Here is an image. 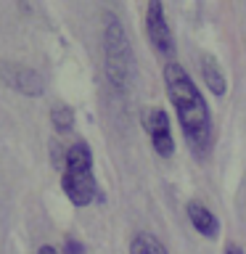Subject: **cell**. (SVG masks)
<instances>
[{
	"label": "cell",
	"instance_id": "cell-5",
	"mask_svg": "<svg viewBox=\"0 0 246 254\" xmlns=\"http://www.w3.org/2000/svg\"><path fill=\"white\" fill-rule=\"evenodd\" d=\"M143 127H146L148 132V140L154 151L159 156H172L175 154V138H172V127H170V117H167L164 109H148L146 117H143Z\"/></svg>",
	"mask_w": 246,
	"mask_h": 254
},
{
	"label": "cell",
	"instance_id": "cell-1",
	"mask_svg": "<svg viewBox=\"0 0 246 254\" xmlns=\"http://www.w3.org/2000/svg\"><path fill=\"white\" fill-rule=\"evenodd\" d=\"M164 87H167V98L175 106L188 148L193 151V156L204 159L214 143V125L201 90L178 61H170L164 66Z\"/></svg>",
	"mask_w": 246,
	"mask_h": 254
},
{
	"label": "cell",
	"instance_id": "cell-13",
	"mask_svg": "<svg viewBox=\"0 0 246 254\" xmlns=\"http://www.w3.org/2000/svg\"><path fill=\"white\" fill-rule=\"evenodd\" d=\"M225 254H244V252H241V246H238V244H228L225 246Z\"/></svg>",
	"mask_w": 246,
	"mask_h": 254
},
{
	"label": "cell",
	"instance_id": "cell-6",
	"mask_svg": "<svg viewBox=\"0 0 246 254\" xmlns=\"http://www.w3.org/2000/svg\"><path fill=\"white\" fill-rule=\"evenodd\" d=\"M146 35H148V43L156 48L162 56H170L175 51V37H172V29L167 24V16H164V5L162 3H148L146 5Z\"/></svg>",
	"mask_w": 246,
	"mask_h": 254
},
{
	"label": "cell",
	"instance_id": "cell-11",
	"mask_svg": "<svg viewBox=\"0 0 246 254\" xmlns=\"http://www.w3.org/2000/svg\"><path fill=\"white\" fill-rule=\"evenodd\" d=\"M63 254H85V244L77 241L74 236H66L63 238Z\"/></svg>",
	"mask_w": 246,
	"mask_h": 254
},
{
	"label": "cell",
	"instance_id": "cell-12",
	"mask_svg": "<svg viewBox=\"0 0 246 254\" xmlns=\"http://www.w3.org/2000/svg\"><path fill=\"white\" fill-rule=\"evenodd\" d=\"M37 254H59V252H56V246H51V244H43V246L37 249Z\"/></svg>",
	"mask_w": 246,
	"mask_h": 254
},
{
	"label": "cell",
	"instance_id": "cell-8",
	"mask_svg": "<svg viewBox=\"0 0 246 254\" xmlns=\"http://www.w3.org/2000/svg\"><path fill=\"white\" fill-rule=\"evenodd\" d=\"M201 77H204V85L209 87L214 95H225L228 93V79H225V74H222L217 59L209 56V53L201 56Z\"/></svg>",
	"mask_w": 246,
	"mask_h": 254
},
{
	"label": "cell",
	"instance_id": "cell-9",
	"mask_svg": "<svg viewBox=\"0 0 246 254\" xmlns=\"http://www.w3.org/2000/svg\"><path fill=\"white\" fill-rule=\"evenodd\" d=\"M130 254H170L167 246L151 233H138L130 241Z\"/></svg>",
	"mask_w": 246,
	"mask_h": 254
},
{
	"label": "cell",
	"instance_id": "cell-3",
	"mask_svg": "<svg viewBox=\"0 0 246 254\" xmlns=\"http://www.w3.org/2000/svg\"><path fill=\"white\" fill-rule=\"evenodd\" d=\"M103 69H106L109 85L117 93H124L130 87L135 56H132V48H130L122 21L114 13L103 16Z\"/></svg>",
	"mask_w": 246,
	"mask_h": 254
},
{
	"label": "cell",
	"instance_id": "cell-4",
	"mask_svg": "<svg viewBox=\"0 0 246 254\" xmlns=\"http://www.w3.org/2000/svg\"><path fill=\"white\" fill-rule=\"evenodd\" d=\"M0 79L3 85H8L11 90L21 93V95H43L45 90V79L37 69L32 66H24V64H0Z\"/></svg>",
	"mask_w": 246,
	"mask_h": 254
},
{
	"label": "cell",
	"instance_id": "cell-2",
	"mask_svg": "<svg viewBox=\"0 0 246 254\" xmlns=\"http://www.w3.org/2000/svg\"><path fill=\"white\" fill-rule=\"evenodd\" d=\"M61 188L74 206H90L98 198V183L93 175V151L85 140L71 143L63 154Z\"/></svg>",
	"mask_w": 246,
	"mask_h": 254
},
{
	"label": "cell",
	"instance_id": "cell-7",
	"mask_svg": "<svg viewBox=\"0 0 246 254\" xmlns=\"http://www.w3.org/2000/svg\"><path fill=\"white\" fill-rule=\"evenodd\" d=\"M185 212H188L190 225H193L204 238H217V233H220V220H217V214H212V209H209L206 204H201V201H188Z\"/></svg>",
	"mask_w": 246,
	"mask_h": 254
},
{
	"label": "cell",
	"instance_id": "cell-10",
	"mask_svg": "<svg viewBox=\"0 0 246 254\" xmlns=\"http://www.w3.org/2000/svg\"><path fill=\"white\" fill-rule=\"evenodd\" d=\"M51 125L59 132H69L74 127V109L66 106V103H56L51 109Z\"/></svg>",
	"mask_w": 246,
	"mask_h": 254
}]
</instances>
